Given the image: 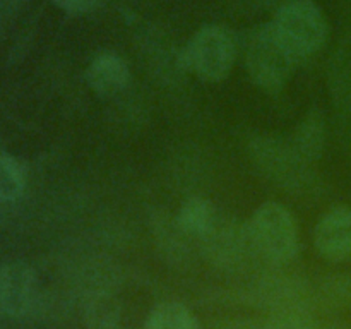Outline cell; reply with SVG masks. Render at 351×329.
Instances as JSON below:
<instances>
[{
    "mask_svg": "<svg viewBox=\"0 0 351 329\" xmlns=\"http://www.w3.org/2000/svg\"><path fill=\"white\" fill-rule=\"evenodd\" d=\"M86 82L101 96L119 95L130 84L129 64L115 51H103L89 62Z\"/></svg>",
    "mask_w": 351,
    "mask_h": 329,
    "instance_id": "cell-7",
    "label": "cell"
},
{
    "mask_svg": "<svg viewBox=\"0 0 351 329\" xmlns=\"http://www.w3.org/2000/svg\"><path fill=\"white\" fill-rule=\"evenodd\" d=\"M273 29L297 60L321 50L328 38V21L314 0H293L276 10Z\"/></svg>",
    "mask_w": 351,
    "mask_h": 329,
    "instance_id": "cell-2",
    "label": "cell"
},
{
    "mask_svg": "<svg viewBox=\"0 0 351 329\" xmlns=\"http://www.w3.org/2000/svg\"><path fill=\"white\" fill-rule=\"evenodd\" d=\"M261 167L287 187L293 182H300L307 161L298 156L293 146H285L278 141H259L254 149Z\"/></svg>",
    "mask_w": 351,
    "mask_h": 329,
    "instance_id": "cell-8",
    "label": "cell"
},
{
    "mask_svg": "<svg viewBox=\"0 0 351 329\" xmlns=\"http://www.w3.org/2000/svg\"><path fill=\"white\" fill-rule=\"evenodd\" d=\"M144 329H199V322L184 304L165 302L151 310Z\"/></svg>",
    "mask_w": 351,
    "mask_h": 329,
    "instance_id": "cell-11",
    "label": "cell"
},
{
    "mask_svg": "<svg viewBox=\"0 0 351 329\" xmlns=\"http://www.w3.org/2000/svg\"><path fill=\"white\" fill-rule=\"evenodd\" d=\"M237 58V38L226 26L208 24L195 31L182 53V65L199 79L218 82L228 77Z\"/></svg>",
    "mask_w": 351,
    "mask_h": 329,
    "instance_id": "cell-3",
    "label": "cell"
},
{
    "mask_svg": "<svg viewBox=\"0 0 351 329\" xmlns=\"http://www.w3.org/2000/svg\"><path fill=\"white\" fill-rule=\"evenodd\" d=\"M58 9L69 14H84L96 9L101 0H51Z\"/></svg>",
    "mask_w": 351,
    "mask_h": 329,
    "instance_id": "cell-14",
    "label": "cell"
},
{
    "mask_svg": "<svg viewBox=\"0 0 351 329\" xmlns=\"http://www.w3.org/2000/svg\"><path fill=\"white\" fill-rule=\"evenodd\" d=\"M250 243L261 259L288 263L298 250V228L290 209L280 202H264L247 223Z\"/></svg>",
    "mask_w": 351,
    "mask_h": 329,
    "instance_id": "cell-1",
    "label": "cell"
},
{
    "mask_svg": "<svg viewBox=\"0 0 351 329\" xmlns=\"http://www.w3.org/2000/svg\"><path fill=\"white\" fill-rule=\"evenodd\" d=\"M38 280L26 263H9L0 267V310L12 317L27 314L36 300Z\"/></svg>",
    "mask_w": 351,
    "mask_h": 329,
    "instance_id": "cell-5",
    "label": "cell"
},
{
    "mask_svg": "<svg viewBox=\"0 0 351 329\" xmlns=\"http://www.w3.org/2000/svg\"><path fill=\"white\" fill-rule=\"evenodd\" d=\"M332 288H335L339 295H343V297L351 298V274H346V276H341L338 278V280H335Z\"/></svg>",
    "mask_w": 351,
    "mask_h": 329,
    "instance_id": "cell-15",
    "label": "cell"
},
{
    "mask_svg": "<svg viewBox=\"0 0 351 329\" xmlns=\"http://www.w3.org/2000/svg\"><path fill=\"white\" fill-rule=\"evenodd\" d=\"M297 62L276 36L271 23L257 27L247 43V71L252 81L267 93H278L285 88Z\"/></svg>",
    "mask_w": 351,
    "mask_h": 329,
    "instance_id": "cell-4",
    "label": "cell"
},
{
    "mask_svg": "<svg viewBox=\"0 0 351 329\" xmlns=\"http://www.w3.org/2000/svg\"><path fill=\"white\" fill-rule=\"evenodd\" d=\"M26 188V171L14 156L0 153V201H16Z\"/></svg>",
    "mask_w": 351,
    "mask_h": 329,
    "instance_id": "cell-12",
    "label": "cell"
},
{
    "mask_svg": "<svg viewBox=\"0 0 351 329\" xmlns=\"http://www.w3.org/2000/svg\"><path fill=\"white\" fill-rule=\"evenodd\" d=\"M218 221L216 209L213 208L211 202L202 197L187 199L177 212V228L184 235L199 239L202 242L211 235Z\"/></svg>",
    "mask_w": 351,
    "mask_h": 329,
    "instance_id": "cell-9",
    "label": "cell"
},
{
    "mask_svg": "<svg viewBox=\"0 0 351 329\" xmlns=\"http://www.w3.org/2000/svg\"><path fill=\"white\" fill-rule=\"evenodd\" d=\"M314 242L326 259L345 260L351 257V209L336 208L326 212L315 226Z\"/></svg>",
    "mask_w": 351,
    "mask_h": 329,
    "instance_id": "cell-6",
    "label": "cell"
},
{
    "mask_svg": "<svg viewBox=\"0 0 351 329\" xmlns=\"http://www.w3.org/2000/svg\"><path fill=\"white\" fill-rule=\"evenodd\" d=\"M267 2L269 3H278V5H285V3H288V2H293V0H267ZM280 7H278V9H280Z\"/></svg>",
    "mask_w": 351,
    "mask_h": 329,
    "instance_id": "cell-17",
    "label": "cell"
},
{
    "mask_svg": "<svg viewBox=\"0 0 351 329\" xmlns=\"http://www.w3.org/2000/svg\"><path fill=\"white\" fill-rule=\"evenodd\" d=\"M0 2H2L3 7H7V9L12 10V9H17V7L23 3V0H0Z\"/></svg>",
    "mask_w": 351,
    "mask_h": 329,
    "instance_id": "cell-16",
    "label": "cell"
},
{
    "mask_svg": "<svg viewBox=\"0 0 351 329\" xmlns=\"http://www.w3.org/2000/svg\"><path fill=\"white\" fill-rule=\"evenodd\" d=\"M291 146L297 151L298 156L307 163L321 156L322 146H324V123H322L321 115L311 113L298 125Z\"/></svg>",
    "mask_w": 351,
    "mask_h": 329,
    "instance_id": "cell-10",
    "label": "cell"
},
{
    "mask_svg": "<svg viewBox=\"0 0 351 329\" xmlns=\"http://www.w3.org/2000/svg\"><path fill=\"white\" fill-rule=\"evenodd\" d=\"M86 317L91 321V326L96 329H108L117 321V307L108 297H96L89 302Z\"/></svg>",
    "mask_w": 351,
    "mask_h": 329,
    "instance_id": "cell-13",
    "label": "cell"
}]
</instances>
